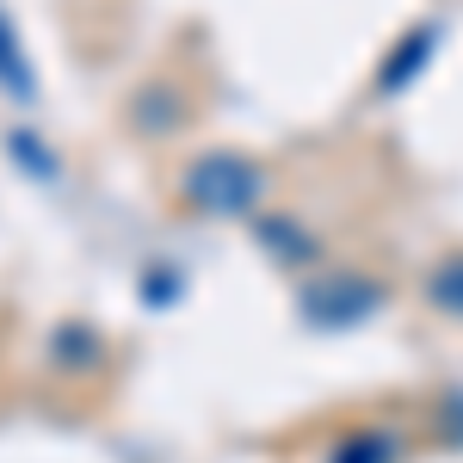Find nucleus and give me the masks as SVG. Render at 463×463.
<instances>
[{
    "instance_id": "f257e3e1",
    "label": "nucleus",
    "mask_w": 463,
    "mask_h": 463,
    "mask_svg": "<svg viewBox=\"0 0 463 463\" xmlns=\"http://www.w3.org/2000/svg\"><path fill=\"white\" fill-rule=\"evenodd\" d=\"M260 192H266L260 167H253L248 155H229V148L198 155V161L185 167V179H179V198L198 216H248L253 204H260Z\"/></svg>"
},
{
    "instance_id": "f03ea898",
    "label": "nucleus",
    "mask_w": 463,
    "mask_h": 463,
    "mask_svg": "<svg viewBox=\"0 0 463 463\" xmlns=\"http://www.w3.org/2000/svg\"><path fill=\"white\" fill-rule=\"evenodd\" d=\"M377 309V285L371 279H327V285L303 290V321L316 327H353Z\"/></svg>"
},
{
    "instance_id": "7ed1b4c3",
    "label": "nucleus",
    "mask_w": 463,
    "mask_h": 463,
    "mask_svg": "<svg viewBox=\"0 0 463 463\" xmlns=\"http://www.w3.org/2000/svg\"><path fill=\"white\" fill-rule=\"evenodd\" d=\"M432 43H439V25H414V32H408V37L390 50V62H383V74H377V93L408 87V80H414V74L432 62Z\"/></svg>"
},
{
    "instance_id": "20e7f679",
    "label": "nucleus",
    "mask_w": 463,
    "mask_h": 463,
    "mask_svg": "<svg viewBox=\"0 0 463 463\" xmlns=\"http://www.w3.org/2000/svg\"><path fill=\"white\" fill-rule=\"evenodd\" d=\"M0 93L6 99H19V106H32L37 99V74L25 62V50H19V32H13V19L0 13Z\"/></svg>"
},
{
    "instance_id": "39448f33",
    "label": "nucleus",
    "mask_w": 463,
    "mask_h": 463,
    "mask_svg": "<svg viewBox=\"0 0 463 463\" xmlns=\"http://www.w3.org/2000/svg\"><path fill=\"white\" fill-rule=\"evenodd\" d=\"M427 303L439 309V316H463V253H451V260H439V266H432Z\"/></svg>"
},
{
    "instance_id": "423d86ee",
    "label": "nucleus",
    "mask_w": 463,
    "mask_h": 463,
    "mask_svg": "<svg viewBox=\"0 0 463 463\" xmlns=\"http://www.w3.org/2000/svg\"><path fill=\"white\" fill-rule=\"evenodd\" d=\"M395 432H353V439H340L334 445V458L327 463H395Z\"/></svg>"
},
{
    "instance_id": "0eeeda50",
    "label": "nucleus",
    "mask_w": 463,
    "mask_h": 463,
    "mask_svg": "<svg viewBox=\"0 0 463 463\" xmlns=\"http://www.w3.org/2000/svg\"><path fill=\"white\" fill-rule=\"evenodd\" d=\"M137 124H143V130H174V124H179L174 93H167V87H148L143 106H137Z\"/></svg>"
},
{
    "instance_id": "6e6552de",
    "label": "nucleus",
    "mask_w": 463,
    "mask_h": 463,
    "mask_svg": "<svg viewBox=\"0 0 463 463\" xmlns=\"http://www.w3.org/2000/svg\"><path fill=\"white\" fill-rule=\"evenodd\" d=\"M260 235H266V241H279V260H303V253H309V241H303V235H290V222H260Z\"/></svg>"
},
{
    "instance_id": "1a4fd4ad",
    "label": "nucleus",
    "mask_w": 463,
    "mask_h": 463,
    "mask_svg": "<svg viewBox=\"0 0 463 463\" xmlns=\"http://www.w3.org/2000/svg\"><path fill=\"white\" fill-rule=\"evenodd\" d=\"M56 346H62V358H69V364H87V346H93V334H87V327H62V334H56Z\"/></svg>"
}]
</instances>
